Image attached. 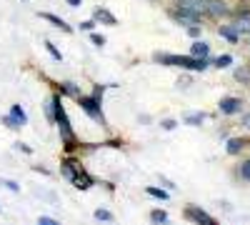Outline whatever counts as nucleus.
Segmentation results:
<instances>
[{
	"mask_svg": "<svg viewBox=\"0 0 250 225\" xmlns=\"http://www.w3.org/2000/svg\"><path fill=\"white\" fill-rule=\"evenodd\" d=\"M50 108H53V118H55V123H58V130H60V138H62V143H65V148H68V150H75V148H78V140H75V133H73V128H70V120H68L65 108H62V103H60L58 95L50 100Z\"/></svg>",
	"mask_w": 250,
	"mask_h": 225,
	"instance_id": "f257e3e1",
	"label": "nucleus"
},
{
	"mask_svg": "<svg viewBox=\"0 0 250 225\" xmlns=\"http://www.w3.org/2000/svg\"><path fill=\"white\" fill-rule=\"evenodd\" d=\"M205 13L213 18H225V15H230V8L223 0H205Z\"/></svg>",
	"mask_w": 250,
	"mask_h": 225,
	"instance_id": "423d86ee",
	"label": "nucleus"
},
{
	"mask_svg": "<svg viewBox=\"0 0 250 225\" xmlns=\"http://www.w3.org/2000/svg\"><path fill=\"white\" fill-rule=\"evenodd\" d=\"M208 53H210V45L203 43V40H195L190 48V55H195V58H208Z\"/></svg>",
	"mask_w": 250,
	"mask_h": 225,
	"instance_id": "f8f14e48",
	"label": "nucleus"
},
{
	"mask_svg": "<svg viewBox=\"0 0 250 225\" xmlns=\"http://www.w3.org/2000/svg\"><path fill=\"white\" fill-rule=\"evenodd\" d=\"M45 48H48V53H50V55H53V58L58 60V63H60V60H62V55H60V50H58V48H55L53 43H45Z\"/></svg>",
	"mask_w": 250,
	"mask_h": 225,
	"instance_id": "a878e982",
	"label": "nucleus"
},
{
	"mask_svg": "<svg viewBox=\"0 0 250 225\" xmlns=\"http://www.w3.org/2000/svg\"><path fill=\"white\" fill-rule=\"evenodd\" d=\"M38 223H40V225H55L58 220H55V218H45V215H43V218H40Z\"/></svg>",
	"mask_w": 250,
	"mask_h": 225,
	"instance_id": "7c9ffc66",
	"label": "nucleus"
},
{
	"mask_svg": "<svg viewBox=\"0 0 250 225\" xmlns=\"http://www.w3.org/2000/svg\"><path fill=\"white\" fill-rule=\"evenodd\" d=\"M3 123H5V125H8L10 130H18V128H23V125H20V123H18V118H15V115H5V118H3Z\"/></svg>",
	"mask_w": 250,
	"mask_h": 225,
	"instance_id": "4be33fe9",
	"label": "nucleus"
},
{
	"mask_svg": "<svg viewBox=\"0 0 250 225\" xmlns=\"http://www.w3.org/2000/svg\"><path fill=\"white\" fill-rule=\"evenodd\" d=\"M188 35H190V38H198V35H200V28H198V25H190V28H188Z\"/></svg>",
	"mask_w": 250,
	"mask_h": 225,
	"instance_id": "c756f323",
	"label": "nucleus"
},
{
	"mask_svg": "<svg viewBox=\"0 0 250 225\" xmlns=\"http://www.w3.org/2000/svg\"><path fill=\"white\" fill-rule=\"evenodd\" d=\"M155 60L163 65H175V68H185V70H205L208 68V58H195V55H163L155 53Z\"/></svg>",
	"mask_w": 250,
	"mask_h": 225,
	"instance_id": "f03ea898",
	"label": "nucleus"
},
{
	"mask_svg": "<svg viewBox=\"0 0 250 225\" xmlns=\"http://www.w3.org/2000/svg\"><path fill=\"white\" fill-rule=\"evenodd\" d=\"M0 185H5V188H8V190H13V193H18V190H20L18 183H15V180H8V178H0Z\"/></svg>",
	"mask_w": 250,
	"mask_h": 225,
	"instance_id": "b1692460",
	"label": "nucleus"
},
{
	"mask_svg": "<svg viewBox=\"0 0 250 225\" xmlns=\"http://www.w3.org/2000/svg\"><path fill=\"white\" fill-rule=\"evenodd\" d=\"M240 98H223L220 103H218V108H220V113H225V115H235V113H240Z\"/></svg>",
	"mask_w": 250,
	"mask_h": 225,
	"instance_id": "6e6552de",
	"label": "nucleus"
},
{
	"mask_svg": "<svg viewBox=\"0 0 250 225\" xmlns=\"http://www.w3.org/2000/svg\"><path fill=\"white\" fill-rule=\"evenodd\" d=\"M95 20H98V23H103V25H110V28L118 25V18L110 10H105V8H98L95 10Z\"/></svg>",
	"mask_w": 250,
	"mask_h": 225,
	"instance_id": "1a4fd4ad",
	"label": "nucleus"
},
{
	"mask_svg": "<svg viewBox=\"0 0 250 225\" xmlns=\"http://www.w3.org/2000/svg\"><path fill=\"white\" fill-rule=\"evenodd\" d=\"M62 170H65V175L75 183V188H80V190H88V188L93 185V178H90L85 170H83L75 160H65V163H62Z\"/></svg>",
	"mask_w": 250,
	"mask_h": 225,
	"instance_id": "7ed1b4c3",
	"label": "nucleus"
},
{
	"mask_svg": "<svg viewBox=\"0 0 250 225\" xmlns=\"http://www.w3.org/2000/svg\"><path fill=\"white\" fill-rule=\"evenodd\" d=\"M10 115H15V118H18L20 125H25V123H28V115H25L23 105H13V108H10Z\"/></svg>",
	"mask_w": 250,
	"mask_h": 225,
	"instance_id": "f3484780",
	"label": "nucleus"
},
{
	"mask_svg": "<svg viewBox=\"0 0 250 225\" xmlns=\"http://www.w3.org/2000/svg\"><path fill=\"white\" fill-rule=\"evenodd\" d=\"M90 40H93V45H98V48H103V45H105V38H103V35H98V33H93V35H90Z\"/></svg>",
	"mask_w": 250,
	"mask_h": 225,
	"instance_id": "bb28decb",
	"label": "nucleus"
},
{
	"mask_svg": "<svg viewBox=\"0 0 250 225\" xmlns=\"http://www.w3.org/2000/svg\"><path fill=\"white\" fill-rule=\"evenodd\" d=\"M243 125L250 130V113H245V118H243Z\"/></svg>",
	"mask_w": 250,
	"mask_h": 225,
	"instance_id": "473e14b6",
	"label": "nucleus"
},
{
	"mask_svg": "<svg viewBox=\"0 0 250 225\" xmlns=\"http://www.w3.org/2000/svg\"><path fill=\"white\" fill-rule=\"evenodd\" d=\"M93 215H95V220H103V223H113V220H115L110 210H103V208H98Z\"/></svg>",
	"mask_w": 250,
	"mask_h": 225,
	"instance_id": "6ab92c4d",
	"label": "nucleus"
},
{
	"mask_svg": "<svg viewBox=\"0 0 250 225\" xmlns=\"http://www.w3.org/2000/svg\"><path fill=\"white\" fill-rule=\"evenodd\" d=\"M233 63V55H218L215 58V65L218 68H225V65H230Z\"/></svg>",
	"mask_w": 250,
	"mask_h": 225,
	"instance_id": "5701e85b",
	"label": "nucleus"
},
{
	"mask_svg": "<svg viewBox=\"0 0 250 225\" xmlns=\"http://www.w3.org/2000/svg\"><path fill=\"white\" fill-rule=\"evenodd\" d=\"M240 35H245V33H250V18H248V13H240V20L233 25Z\"/></svg>",
	"mask_w": 250,
	"mask_h": 225,
	"instance_id": "4468645a",
	"label": "nucleus"
},
{
	"mask_svg": "<svg viewBox=\"0 0 250 225\" xmlns=\"http://www.w3.org/2000/svg\"><path fill=\"white\" fill-rule=\"evenodd\" d=\"M80 108L85 110L93 120H100L105 125V118H103V110H100V95H93V98H83L80 95Z\"/></svg>",
	"mask_w": 250,
	"mask_h": 225,
	"instance_id": "20e7f679",
	"label": "nucleus"
},
{
	"mask_svg": "<svg viewBox=\"0 0 250 225\" xmlns=\"http://www.w3.org/2000/svg\"><path fill=\"white\" fill-rule=\"evenodd\" d=\"M150 220L153 223H168V213H165V210H153L150 213Z\"/></svg>",
	"mask_w": 250,
	"mask_h": 225,
	"instance_id": "412c9836",
	"label": "nucleus"
},
{
	"mask_svg": "<svg viewBox=\"0 0 250 225\" xmlns=\"http://www.w3.org/2000/svg\"><path fill=\"white\" fill-rule=\"evenodd\" d=\"M160 125H163V130H173V128L178 125V123H175V120H163Z\"/></svg>",
	"mask_w": 250,
	"mask_h": 225,
	"instance_id": "c85d7f7f",
	"label": "nucleus"
},
{
	"mask_svg": "<svg viewBox=\"0 0 250 225\" xmlns=\"http://www.w3.org/2000/svg\"><path fill=\"white\" fill-rule=\"evenodd\" d=\"M243 148H245V140L243 138H230V140H228V153H230V155H238Z\"/></svg>",
	"mask_w": 250,
	"mask_h": 225,
	"instance_id": "ddd939ff",
	"label": "nucleus"
},
{
	"mask_svg": "<svg viewBox=\"0 0 250 225\" xmlns=\"http://www.w3.org/2000/svg\"><path fill=\"white\" fill-rule=\"evenodd\" d=\"M173 18L178 20V23H185V25H198L200 23V15L195 10H190V8H185V5H178Z\"/></svg>",
	"mask_w": 250,
	"mask_h": 225,
	"instance_id": "39448f33",
	"label": "nucleus"
},
{
	"mask_svg": "<svg viewBox=\"0 0 250 225\" xmlns=\"http://www.w3.org/2000/svg\"><path fill=\"white\" fill-rule=\"evenodd\" d=\"M65 3H68L70 8H80V5H83V0H65Z\"/></svg>",
	"mask_w": 250,
	"mask_h": 225,
	"instance_id": "2f4dec72",
	"label": "nucleus"
},
{
	"mask_svg": "<svg viewBox=\"0 0 250 225\" xmlns=\"http://www.w3.org/2000/svg\"><path fill=\"white\" fill-rule=\"evenodd\" d=\"M223 38H228V40H230V43H238V40H240V33L235 30V28H228V25H223L220 30H218Z\"/></svg>",
	"mask_w": 250,
	"mask_h": 225,
	"instance_id": "2eb2a0df",
	"label": "nucleus"
},
{
	"mask_svg": "<svg viewBox=\"0 0 250 225\" xmlns=\"http://www.w3.org/2000/svg\"><path fill=\"white\" fill-rule=\"evenodd\" d=\"M145 193H148V195H153V198H158V200H168V190L155 188V185H148V188H145Z\"/></svg>",
	"mask_w": 250,
	"mask_h": 225,
	"instance_id": "dca6fc26",
	"label": "nucleus"
},
{
	"mask_svg": "<svg viewBox=\"0 0 250 225\" xmlns=\"http://www.w3.org/2000/svg\"><path fill=\"white\" fill-rule=\"evenodd\" d=\"M203 120H205V115H203V113H190V115H185V125H193V128H198Z\"/></svg>",
	"mask_w": 250,
	"mask_h": 225,
	"instance_id": "a211bd4d",
	"label": "nucleus"
},
{
	"mask_svg": "<svg viewBox=\"0 0 250 225\" xmlns=\"http://www.w3.org/2000/svg\"><path fill=\"white\" fill-rule=\"evenodd\" d=\"M235 78L240 80V83L250 85V70H248V68H238V70H235Z\"/></svg>",
	"mask_w": 250,
	"mask_h": 225,
	"instance_id": "aec40b11",
	"label": "nucleus"
},
{
	"mask_svg": "<svg viewBox=\"0 0 250 225\" xmlns=\"http://www.w3.org/2000/svg\"><path fill=\"white\" fill-rule=\"evenodd\" d=\"M185 218L193 220V223H215L213 215H208L205 210H200V208H195V205H188V208H185Z\"/></svg>",
	"mask_w": 250,
	"mask_h": 225,
	"instance_id": "0eeeda50",
	"label": "nucleus"
},
{
	"mask_svg": "<svg viewBox=\"0 0 250 225\" xmlns=\"http://www.w3.org/2000/svg\"><path fill=\"white\" fill-rule=\"evenodd\" d=\"M40 18H45L48 23H53L55 28H60V30H65V33H73V28L65 23L62 18H58V15H53V13H40Z\"/></svg>",
	"mask_w": 250,
	"mask_h": 225,
	"instance_id": "9d476101",
	"label": "nucleus"
},
{
	"mask_svg": "<svg viewBox=\"0 0 250 225\" xmlns=\"http://www.w3.org/2000/svg\"><path fill=\"white\" fill-rule=\"evenodd\" d=\"M240 178L243 180H250V160H245L243 165H240Z\"/></svg>",
	"mask_w": 250,
	"mask_h": 225,
	"instance_id": "393cba45",
	"label": "nucleus"
},
{
	"mask_svg": "<svg viewBox=\"0 0 250 225\" xmlns=\"http://www.w3.org/2000/svg\"><path fill=\"white\" fill-rule=\"evenodd\" d=\"M93 28H95V23H93V20H83V23H80V30H88V33H90Z\"/></svg>",
	"mask_w": 250,
	"mask_h": 225,
	"instance_id": "cd10ccee",
	"label": "nucleus"
},
{
	"mask_svg": "<svg viewBox=\"0 0 250 225\" xmlns=\"http://www.w3.org/2000/svg\"><path fill=\"white\" fill-rule=\"evenodd\" d=\"M178 5H185V8L195 10L200 18H203V15H208V13H205V0H178Z\"/></svg>",
	"mask_w": 250,
	"mask_h": 225,
	"instance_id": "9b49d317",
	"label": "nucleus"
}]
</instances>
